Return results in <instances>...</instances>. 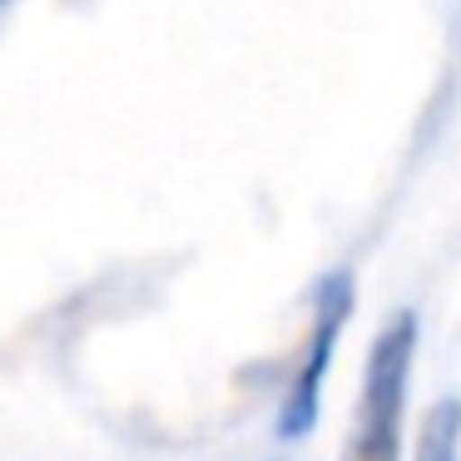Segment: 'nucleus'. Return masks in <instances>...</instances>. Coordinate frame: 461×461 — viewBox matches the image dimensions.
<instances>
[{
    "label": "nucleus",
    "instance_id": "1",
    "mask_svg": "<svg viewBox=\"0 0 461 461\" xmlns=\"http://www.w3.org/2000/svg\"><path fill=\"white\" fill-rule=\"evenodd\" d=\"M417 312L402 308L382 322L372 338L367 372H362V402L342 461H402V417H407L411 362H417Z\"/></svg>",
    "mask_w": 461,
    "mask_h": 461
},
{
    "label": "nucleus",
    "instance_id": "2",
    "mask_svg": "<svg viewBox=\"0 0 461 461\" xmlns=\"http://www.w3.org/2000/svg\"><path fill=\"white\" fill-rule=\"evenodd\" d=\"M352 303H357V283H352L348 268L328 273L318 288V303H312V332H308V352H303L298 372H293L288 392H283V411H278V437L298 441L318 427V407H322V382H328L332 352H338V338L352 318Z\"/></svg>",
    "mask_w": 461,
    "mask_h": 461
},
{
    "label": "nucleus",
    "instance_id": "3",
    "mask_svg": "<svg viewBox=\"0 0 461 461\" xmlns=\"http://www.w3.org/2000/svg\"><path fill=\"white\" fill-rule=\"evenodd\" d=\"M411 461H461V397H441L421 417V437Z\"/></svg>",
    "mask_w": 461,
    "mask_h": 461
},
{
    "label": "nucleus",
    "instance_id": "4",
    "mask_svg": "<svg viewBox=\"0 0 461 461\" xmlns=\"http://www.w3.org/2000/svg\"><path fill=\"white\" fill-rule=\"evenodd\" d=\"M0 5H5V0H0Z\"/></svg>",
    "mask_w": 461,
    "mask_h": 461
}]
</instances>
